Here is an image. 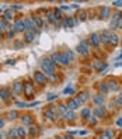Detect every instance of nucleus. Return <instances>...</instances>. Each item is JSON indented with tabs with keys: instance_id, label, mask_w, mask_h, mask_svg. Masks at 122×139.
<instances>
[{
	"instance_id": "7c9ffc66",
	"label": "nucleus",
	"mask_w": 122,
	"mask_h": 139,
	"mask_svg": "<svg viewBox=\"0 0 122 139\" xmlns=\"http://www.w3.org/2000/svg\"><path fill=\"white\" fill-rule=\"evenodd\" d=\"M37 132H38V128H37V127H32V125H31V127L28 128V131H27V134L31 135V136H34V135H37Z\"/></svg>"
},
{
	"instance_id": "39448f33",
	"label": "nucleus",
	"mask_w": 122,
	"mask_h": 139,
	"mask_svg": "<svg viewBox=\"0 0 122 139\" xmlns=\"http://www.w3.org/2000/svg\"><path fill=\"white\" fill-rule=\"evenodd\" d=\"M77 52L80 55H87L89 54V44H87V41H82V42L77 45Z\"/></svg>"
},
{
	"instance_id": "a878e982",
	"label": "nucleus",
	"mask_w": 122,
	"mask_h": 139,
	"mask_svg": "<svg viewBox=\"0 0 122 139\" xmlns=\"http://www.w3.org/2000/svg\"><path fill=\"white\" fill-rule=\"evenodd\" d=\"M31 18H32V21L35 23V27H37V28H41V27H42V20H41L39 17L34 16V17H31Z\"/></svg>"
},
{
	"instance_id": "c756f323",
	"label": "nucleus",
	"mask_w": 122,
	"mask_h": 139,
	"mask_svg": "<svg viewBox=\"0 0 122 139\" xmlns=\"http://www.w3.org/2000/svg\"><path fill=\"white\" fill-rule=\"evenodd\" d=\"M11 18H13V11H11V9L6 10V11H4V20H6V21H9V20H11Z\"/></svg>"
},
{
	"instance_id": "49530a36",
	"label": "nucleus",
	"mask_w": 122,
	"mask_h": 139,
	"mask_svg": "<svg viewBox=\"0 0 122 139\" xmlns=\"http://www.w3.org/2000/svg\"><path fill=\"white\" fill-rule=\"evenodd\" d=\"M53 98H56V94H49V96H48V100H49V101H51V100H53Z\"/></svg>"
},
{
	"instance_id": "b1692460",
	"label": "nucleus",
	"mask_w": 122,
	"mask_h": 139,
	"mask_svg": "<svg viewBox=\"0 0 122 139\" xmlns=\"http://www.w3.org/2000/svg\"><path fill=\"white\" fill-rule=\"evenodd\" d=\"M118 42H119V37H118L117 34H111V37H110V44H112L114 47H115V45H118Z\"/></svg>"
},
{
	"instance_id": "6e6552de",
	"label": "nucleus",
	"mask_w": 122,
	"mask_h": 139,
	"mask_svg": "<svg viewBox=\"0 0 122 139\" xmlns=\"http://www.w3.org/2000/svg\"><path fill=\"white\" fill-rule=\"evenodd\" d=\"M24 93H25V96L27 97H31L34 94V84L32 83H25V84H24Z\"/></svg>"
},
{
	"instance_id": "e433bc0d",
	"label": "nucleus",
	"mask_w": 122,
	"mask_h": 139,
	"mask_svg": "<svg viewBox=\"0 0 122 139\" xmlns=\"http://www.w3.org/2000/svg\"><path fill=\"white\" fill-rule=\"evenodd\" d=\"M14 34H16V30H14V27H10V28L7 30V35H9L10 38H13V37H14Z\"/></svg>"
},
{
	"instance_id": "bb28decb",
	"label": "nucleus",
	"mask_w": 122,
	"mask_h": 139,
	"mask_svg": "<svg viewBox=\"0 0 122 139\" xmlns=\"http://www.w3.org/2000/svg\"><path fill=\"white\" fill-rule=\"evenodd\" d=\"M87 98H89V93H87V91H83V93H80V96L77 97V100H79L80 103H84Z\"/></svg>"
},
{
	"instance_id": "4468645a",
	"label": "nucleus",
	"mask_w": 122,
	"mask_h": 139,
	"mask_svg": "<svg viewBox=\"0 0 122 139\" xmlns=\"http://www.w3.org/2000/svg\"><path fill=\"white\" fill-rule=\"evenodd\" d=\"M24 39H25L27 42H32V41L35 39V32H34V31H25V32H24Z\"/></svg>"
},
{
	"instance_id": "5fc2aeb1",
	"label": "nucleus",
	"mask_w": 122,
	"mask_h": 139,
	"mask_svg": "<svg viewBox=\"0 0 122 139\" xmlns=\"http://www.w3.org/2000/svg\"><path fill=\"white\" fill-rule=\"evenodd\" d=\"M0 35H2V28H0Z\"/></svg>"
},
{
	"instance_id": "72a5a7b5",
	"label": "nucleus",
	"mask_w": 122,
	"mask_h": 139,
	"mask_svg": "<svg viewBox=\"0 0 122 139\" xmlns=\"http://www.w3.org/2000/svg\"><path fill=\"white\" fill-rule=\"evenodd\" d=\"M77 17H79V21H86L87 20V13L86 11H80L77 14Z\"/></svg>"
},
{
	"instance_id": "603ef678",
	"label": "nucleus",
	"mask_w": 122,
	"mask_h": 139,
	"mask_svg": "<svg viewBox=\"0 0 122 139\" xmlns=\"http://www.w3.org/2000/svg\"><path fill=\"white\" fill-rule=\"evenodd\" d=\"M0 139H3V135L2 134H0Z\"/></svg>"
},
{
	"instance_id": "aec40b11",
	"label": "nucleus",
	"mask_w": 122,
	"mask_h": 139,
	"mask_svg": "<svg viewBox=\"0 0 122 139\" xmlns=\"http://www.w3.org/2000/svg\"><path fill=\"white\" fill-rule=\"evenodd\" d=\"M111 28H114V30H119V28H122V18H119V20H114V21L111 23Z\"/></svg>"
},
{
	"instance_id": "f8f14e48",
	"label": "nucleus",
	"mask_w": 122,
	"mask_h": 139,
	"mask_svg": "<svg viewBox=\"0 0 122 139\" xmlns=\"http://www.w3.org/2000/svg\"><path fill=\"white\" fill-rule=\"evenodd\" d=\"M16 129H17V136H18L20 139H24L27 136V129L24 128V125H20V127L16 128Z\"/></svg>"
},
{
	"instance_id": "f704fd0d",
	"label": "nucleus",
	"mask_w": 122,
	"mask_h": 139,
	"mask_svg": "<svg viewBox=\"0 0 122 139\" xmlns=\"http://www.w3.org/2000/svg\"><path fill=\"white\" fill-rule=\"evenodd\" d=\"M58 111L62 114V115H63V114L66 112V111H67V107H66L65 104H59V105H58Z\"/></svg>"
},
{
	"instance_id": "4be33fe9",
	"label": "nucleus",
	"mask_w": 122,
	"mask_h": 139,
	"mask_svg": "<svg viewBox=\"0 0 122 139\" xmlns=\"http://www.w3.org/2000/svg\"><path fill=\"white\" fill-rule=\"evenodd\" d=\"M80 115H82V118H84V120H89L90 115H91V110L90 108H83L82 112H80Z\"/></svg>"
},
{
	"instance_id": "c9c22d12",
	"label": "nucleus",
	"mask_w": 122,
	"mask_h": 139,
	"mask_svg": "<svg viewBox=\"0 0 122 139\" xmlns=\"http://www.w3.org/2000/svg\"><path fill=\"white\" fill-rule=\"evenodd\" d=\"M100 91L103 93V94H105V93H108V87H107V84L101 83V84H100Z\"/></svg>"
},
{
	"instance_id": "c03bdc74",
	"label": "nucleus",
	"mask_w": 122,
	"mask_h": 139,
	"mask_svg": "<svg viewBox=\"0 0 122 139\" xmlns=\"http://www.w3.org/2000/svg\"><path fill=\"white\" fill-rule=\"evenodd\" d=\"M112 6H117V7H122V0L121 2H114Z\"/></svg>"
},
{
	"instance_id": "8fccbe9b",
	"label": "nucleus",
	"mask_w": 122,
	"mask_h": 139,
	"mask_svg": "<svg viewBox=\"0 0 122 139\" xmlns=\"http://www.w3.org/2000/svg\"><path fill=\"white\" fill-rule=\"evenodd\" d=\"M58 139H72V138H67V136H59Z\"/></svg>"
},
{
	"instance_id": "ddd939ff",
	"label": "nucleus",
	"mask_w": 122,
	"mask_h": 139,
	"mask_svg": "<svg viewBox=\"0 0 122 139\" xmlns=\"http://www.w3.org/2000/svg\"><path fill=\"white\" fill-rule=\"evenodd\" d=\"M0 98L4 100V101H7V100L10 98V90L6 89V87H2V89H0Z\"/></svg>"
},
{
	"instance_id": "37998d69",
	"label": "nucleus",
	"mask_w": 122,
	"mask_h": 139,
	"mask_svg": "<svg viewBox=\"0 0 122 139\" xmlns=\"http://www.w3.org/2000/svg\"><path fill=\"white\" fill-rule=\"evenodd\" d=\"M11 9H16V10H21V9H23V6H20V4H11Z\"/></svg>"
},
{
	"instance_id": "1a4fd4ad",
	"label": "nucleus",
	"mask_w": 122,
	"mask_h": 139,
	"mask_svg": "<svg viewBox=\"0 0 122 139\" xmlns=\"http://www.w3.org/2000/svg\"><path fill=\"white\" fill-rule=\"evenodd\" d=\"M44 115H45V118H48V120H51V121H55V120H56V112H55V110H53V108H48V110H45Z\"/></svg>"
},
{
	"instance_id": "de8ad7c7",
	"label": "nucleus",
	"mask_w": 122,
	"mask_h": 139,
	"mask_svg": "<svg viewBox=\"0 0 122 139\" xmlns=\"http://www.w3.org/2000/svg\"><path fill=\"white\" fill-rule=\"evenodd\" d=\"M4 120H3V118H0V128H3V127H4Z\"/></svg>"
},
{
	"instance_id": "2eb2a0df",
	"label": "nucleus",
	"mask_w": 122,
	"mask_h": 139,
	"mask_svg": "<svg viewBox=\"0 0 122 139\" xmlns=\"http://www.w3.org/2000/svg\"><path fill=\"white\" fill-rule=\"evenodd\" d=\"M13 27H14V30H16V31H18V32H23V31H27V30H25V25H24V21H23V20H18V21H16V24H14Z\"/></svg>"
},
{
	"instance_id": "423d86ee",
	"label": "nucleus",
	"mask_w": 122,
	"mask_h": 139,
	"mask_svg": "<svg viewBox=\"0 0 122 139\" xmlns=\"http://www.w3.org/2000/svg\"><path fill=\"white\" fill-rule=\"evenodd\" d=\"M11 89H13V93H16V94H21V93H24V84L21 82H14Z\"/></svg>"
},
{
	"instance_id": "5701e85b",
	"label": "nucleus",
	"mask_w": 122,
	"mask_h": 139,
	"mask_svg": "<svg viewBox=\"0 0 122 139\" xmlns=\"http://www.w3.org/2000/svg\"><path fill=\"white\" fill-rule=\"evenodd\" d=\"M110 9L108 7H103L101 9V13H100V16H101V18H108L110 17Z\"/></svg>"
},
{
	"instance_id": "dca6fc26",
	"label": "nucleus",
	"mask_w": 122,
	"mask_h": 139,
	"mask_svg": "<svg viewBox=\"0 0 122 139\" xmlns=\"http://www.w3.org/2000/svg\"><path fill=\"white\" fill-rule=\"evenodd\" d=\"M110 37H111V32L104 31V32L100 35V41H101L103 44H110Z\"/></svg>"
},
{
	"instance_id": "2f4dec72",
	"label": "nucleus",
	"mask_w": 122,
	"mask_h": 139,
	"mask_svg": "<svg viewBox=\"0 0 122 139\" xmlns=\"http://www.w3.org/2000/svg\"><path fill=\"white\" fill-rule=\"evenodd\" d=\"M48 20H49L51 23H56V21H58V18H56V16H55L53 11H49V13H48Z\"/></svg>"
},
{
	"instance_id": "f3484780",
	"label": "nucleus",
	"mask_w": 122,
	"mask_h": 139,
	"mask_svg": "<svg viewBox=\"0 0 122 139\" xmlns=\"http://www.w3.org/2000/svg\"><path fill=\"white\" fill-rule=\"evenodd\" d=\"M63 118L65 120H67V121H73L76 118V114H74V111H70V110H67L66 112L63 114Z\"/></svg>"
},
{
	"instance_id": "a19ab883",
	"label": "nucleus",
	"mask_w": 122,
	"mask_h": 139,
	"mask_svg": "<svg viewBox=\"0 0 122 139\" xmlns=\"http://www.w3.org/2000/svg\"><path fill=\"white\" fill-rule=\"evenodd\" d=\"M96 122H97V118L96 117H91V120H89V124L90 125H96Z\"/></svg>"
},
{
	"instance_id": "c85d7f7f",
	"label": "nucleus",
	"mask_w": 122,
	"mask_h": 139,
	"mask_svg": "<svg viewBox=\"0 0 122 139\" xmlns=\"http://www.w3.org/2000/svg\"><path fill=\"white\" fill-rule=\"evenodd\" d=\"M94 103H96V104H98V105H101V104L104 103V97L101 96V94L94 96Z\"/></svg>"
},
{
	"instance_id": "864d4df0",
	"label": "nucleus",
	"mask_w": 122,
	"mask_h": 139,
	"mask_svg": "<svg viewBox=\"0 0 122 139\" xmlns=\"http://www.w3.org/2000/svg\"><path fill=\"white\" fill-rule=\"evenodd\" d=\"M119 59H122V54H121V55H119Z\"/></svg>"
},
{
	"instance_id": "f03ea898",
	"label": "nucleus",
	"mask_w": 122,
	"mask_h": 139,
	"mask_svg": "<svg viewBox=\"0 0 122 139\" xmlns=\"http://www.w3.org/2000/svg\"><path fill=\"white\" fill-rule=\"evenodd\" d=\"M70 61H73V54H72V52L70 51L62 52V54H60V65L67 66L69 63H70Z\"/></svg>"
},
{
	"instance_id": "58836bf2",
	"label": "nucleus",
	"mask_w": 122,
	"mask_h": 139,
	"mask_svg": "<svg viewBox=\"0 0 122 139\" xmlns=\"http://www.w3.org/2000/svg\"><path fill=\"white\" fill-rule=\"evenodd\" d=\"M119 18H122V13L121 11H117V13H114V14H112V21H114V20H119Z\"/></svg>"
},
{
	"instance_id": "a211bd4d",
	"label": "nucleus",
	"mask_w": 122,
	"mask_h": 139,
	"mask_svg": "<svg viewBox=\"0 0 122 139\" xmlns=\"http://www.w3.org/2000/svg\"><path fill=\"white\" fill-rule=\"evenodd\" d=\"M112 136H114V132L110 131V129H107V131H104L103 134H101L100 139H112Z\"/></svg>"
},
{
	"instance_id": "cd10ccee",
	"label": "nucleus",
	"mask_w": 122,
	"mask_h": 139,
	"mask_svg": "<svg viewBox=\"0 0 122 139\" xmlns=\"http://www.w3.org/2000/svg\"><path fill=\"white\" fill-rule=\"evenodd\" d=\"M17 117H18L17 111H10V112L7 114V120L9 121H14V120H17Z\"/></svg>"
},
{
	"instance_id": "ea45409f",
	"label": "nucleus",
	"mask_w": 122,
	"mask_h": 139,
	"mask_svg": "<svg viewBox=\"0 0 122 139\" xmlns=\"http://www.w3.org/2000/svg\"><path fill=\"white\" fill-rule=\"evenodd\" d=\"M63 94H73V89H72V87L65 89V90H63Z\"/></svg>"
},
{
	"instance_id": "0eeeda50",
	"label": "nucleus",
	"mask_w": 122,
	"mask_h": 139,
	"mask_svg": "<svg viewBox=\"0 0 122 139\" xmlns=\"http://www.w3.org/2000/svg\"><path fill=\"white\" fill-rule=\"evenodd\" d=\"M100 34H97V32H93L91 35H90V44L93 45V47H98L100 45Z\"/></svg>"
},
{
	"instance_id": "9b49d317",
	"label": "nucleus",
	"mask_w": 122,
	"mask_h": 139,
	"mask_svg": "<svg viewBox=\"0 0 122 139\" xmlns=\"http://www.w3.org/2000/svg\"><path fill=\"white\" fill-rule=\"evenodd\" d=\"M62 24H63V27H66V28H72V27H74L76 24V20L74 18H63L62 20Z\"/></svg>"
},
{
	"instance_id": "9d476101",
	"label": "nucleus",
	"mask_w": 122,
	"mask_h": 139,
	"mask_svg": "<svg viewBox=\"0 0 122 139\" xmlns=\"http://www.w3.org/2000/svg\"><path fill=\"white\" fill-rule=\"evenodd\" d=\"M94 117L96 118H104L105 117V108L104 107H97L96 110H94Z\"/></svg>"
},
{
	"instance_id": "a18cd8bd",
	"label": "nucleus",
	"mask_w": 122,
	"mask_h": 139,
	"mask_svg": "<svg viewBox=\"0 0 122 139\" xmlns=\"http://www.w3.org/2000/svg\"><path fill=\"white\" fill-rule=\"evenodd\" d=\"M16 105H18V107H25L27 104H25V103H21V101H17V103H16Z\"/></svg>"
},
{
	"instance_id": "f257e3e1",
	"label": "nucleus",
	"mask_w": 122,
	"mask_h": 139,
	"mask_svg": "<svg viewBox=\"0 0 122 139\" xmlns=\"http://www.w3.org/2000/svg\"><path fill=\"white\" fill-rule=\"evenodd\" d=\"M41 68H42V73H45L46 76L55 75V66L51 62V59H44L42 63H41Z\"/></svg>"
},
{
	"instance_id": "7ed1b4c3",
	"label": "nucleus",
	"mask_w": 122,
	"mask_h": 139,
	"mask_svg": "<svg viewBox=\"0 0 122 139\" xmlns=\"http://www.w3.org/2000/svg\"><path fill=\"white\" fill-rule=\"evenodd\" d=\"M80 105H82V103H80L77 98H72V100H69V101H67V104H66V107H67V110H70V111H74V110H77Z\"/></svg>"
},
{
	"instance_id": "412c9836",
	"label": "nucleus",
	"mask_w": 122,
	"mask_h": 139,
	"mask_svg": "<svg viewBox=\"0 0 122 139\" xmlns=\"http://www.w3.org/2000/svg\"><path fill=\"white\" fill-rule=\"evenodd\" d=\"M51 62L52 63H56V65H60V54H52Z\"/></svg>"
},
{
	"instance_id": "6ab92c4d",
	"label": "nucleus",
	"mask_w": 122,
	"mask_h": 139,
	"mask_svg": "<svg viewBox=\"0 0 122 139\" xmlns=\"http://www.w3.org/2000/svg\"><path fill=\"white\" fill-rule=\"evenodd\" d=\"M107 87H108V90H111V91H117L118 90V83L115 80H110L108 84H107Z\"/></svg>"
},
{
	"instance_id": "79ce46f5",
	"label": "nucleus",
	"mask_w": 122,
	"mask_h": 139,
	"mask_svg": "<svg viewBox=\"0 0 122 139\" xmlns=\"http://www.w3.org/2000/svg\"><path fill=\"white\" fill-rule=\"evenodd\" d=\"M117 104H118V105H122V94L118 96V98H117Z\"/></svg>"
},
{
	"instance_id": "09e8293b",
	"label": "nucleus",
	"mask_w": 122,
	"mask_h": 139,
	"mask_svg": "<svg viewBox=\"0 0 122 139\" xmlns=\"http://www.w3.org/2000/svg\"><path fill=\"white\" fill-rule=\"evenodd\" d=\"M70 7H72V9H79V4H72Z\"/></svg>"
},
{
	"instance_id": "393cba45",
	"label": "nucleus",
	"mask_w": 122,
	"mask_h": 139,
	"mask_svg": "<svg viewBox=\"0 0 122 139\" xmlns=\"http://www.w3.org/2000/svg\"><path fill=\"white\" fill-rule=\"evenodd\" d=\"M21 121H23V125H31L32 124V118H31V115H24L21 118Z\"/></svg>"
},
{
	"instance_id": "473e14b6",
	"label": "nucleus",
	"mask_w": 122,
	"mask_h": 139,
	"mask_svg": "<svg viewBox=\"0 0 122 139\" xmlns=\"http://www.w3.org/2000/svg\"><path fill=\"white\" fill-rule=\"evenodd\" d=\"M9 138L10 139H17V138H18V136H17V129H16V128H13V129L9 131Z\"/></svg>"
},
{
	"instance_id": "20e7f679",
	"label": "nucleus",
	"mask_w": 122,
	"mask_h": 139,
	"mask_svg": "<svg viewBox=\"0 0 122 139\" xmlns=\"http://www.w3.org/2000/svg\"><path fill=\"white\" fill-rule=\"evenodd\" d=\"M34 80H35L38 84H45V82H46V75L42 73V72H35V73H34Z\"/></svg>"
},
{
	"instance_id": "4c0bfd02",
	"label": "nucleus",
	"mask_w": 122,
	"mask_h": 139,
	"mask_svg": "<svg viewBox=\"0 0 122 139\" xmlns=\"http://www.w3.org/2000/svg\"><path fill=\"white\" fill-rule=\"evenodd\" d=\"M96 68H97V70H98V72H101V70H104V69H105L107 68V63H96Z\"/></svg>"
},
{
	"instance_id": "3c124183",
	"label": "nucleus",
	"mask_w": 122,
	"mask_h": 139,
	"mask_svg": "<svg viewBox=\"0 0 122 139\" xmlns=\"http://www.w3.org/2000/svg\"><path fill=\"white\" fill-rule=\"evenodd\" d=\"M117 124H118V125H122V120H118V121H117Z\"/></svg>"
}]
</instances>
